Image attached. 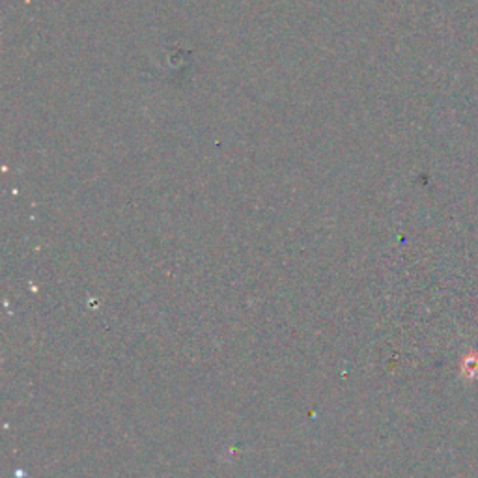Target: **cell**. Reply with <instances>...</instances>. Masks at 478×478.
<instances>
[{
	"label": "cell",
	"mask_w": 478,
	"mask_h": 478,
	"mask_svg": "<svg viewBox=\"0 0 478 478\" xmlns=\"http://www.w3.org/2000/svg\"><path fill=\"white\" fill-rule=\"evenodd\" d=\"M463 375H467L471 379L478 375V357H474L473 353L463 358Z\"/></svg>",
	"instance_id": "1"
}]
</instances>
